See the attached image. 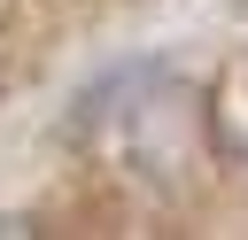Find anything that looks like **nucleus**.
<instances>
[{
    "instance_id": "1",
    "label": "nucleus",
    "mask_w": 248,
    "mask_h": 240,
    "mask_svg": "<svg viewBox=\"0 0 248 240\" xmlns=\"http://www.w3.org/2000/svg\"><path fill=\"white\" fill-rule=\"evenodd\" d=\"M225 124L248 139V54L232 62V77H225Z\"/></svg>"
}]
</instances>
